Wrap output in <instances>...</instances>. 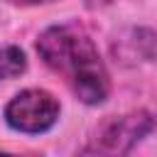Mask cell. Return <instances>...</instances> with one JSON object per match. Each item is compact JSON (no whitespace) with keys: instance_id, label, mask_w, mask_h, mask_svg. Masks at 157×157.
I'll list each match as a JSON object with an SVG mask.
<instances>
[{"instance_id":"1","label":"cell","mask_w":157,"mask_h":157,"mask_svg":"<svg viewBox=\"0 0 157 157\" xmlns=\"http://www.w3.org/2000/svg\"><path fill=\"white\" fill-rule=\"evenodd\" d=\"M34 49L42 64L54 71L66 88L86 105H101L110 96V74L93 42L78 22L52 25L39 32Z\"/></svg>"},{"instance_id":"2","label":"cell","mask_w":157,"mask_h":157,"mask_svg":"<svg viewBox=\"0 0 157 157\" xmlns=\"http://www.w3.org/2000/svg\"><path fill=\"white\" fill-rule=\"evenodd\" d=\"M155 128H157V118L150 110H130L123 115H113L93 130V135L86 140V145L78 152L81 155H128Z\"/></svg>"},{"instance_id":"3","label":"cell","mask_w":157,"mask_h":157,"mask_svg":"<svg viewBox=\"0 0 157 157\" xmlns=\"http://www.w3.org/2000/svg\"><path fill=\"white\" fill-rule=\"evenodd\" d=\"M61 115V103L47 88H25L15 93L2 108V118L10 130L22 135L49 132Z\"/></svg>"},{"instance_id":"4","label":"cell","mask_w":157,"mask_h":157,"mask_svg":"<svg viewBox=\"0 0 157 157\" xmlns=\"http://www.w3.org/2000/svg\"><path fill=\"white\" fill-rule=\"evenodd\" d=\"M120 54L142 64L157 66V29L155 27H130L120 37Z\"/></svg>"},{"instance_id":"5","label":"cell","mask_w":157,"mask_h":157,"mask_svg":"<svg viewBox=\"0 0 157 157\" xmlns=\"http://www.w3.org/2000/svg\"><path fill=\"white\" fill-rule=\"evenodd\" d=\"M27 71V56L17 44H5L0 47V83L12 81Z\"/></svg>"},{"instance_id":"6","label":"cell","mask_w":157,"mask_h":157,"mask_svg":"<svg viewBox=\"0 0 157 157\" xmlns=\"http://www.w3.org/2000/svg\"><path fill=\"white\" fill-rule=\"evenodd\" d=\"M15 7H37V5H49V2H56V0H5Z\"/></svg>"},{"instance_id":"7","label":"cell","mask_w":157,"mask_h":157,"mask_svg":"<svg viewBox=\"0 0 157 157\" xmlns=\"http://www.w3.org/2000/svg\"><path fill=\"white\" fill-rule=\"evenodd\" d=\"M110 2H113V0H86V5L93 7V10H96V7H105V5H110Z\"/></svg>"}]
</instances>
